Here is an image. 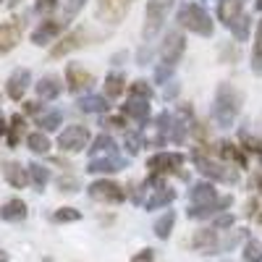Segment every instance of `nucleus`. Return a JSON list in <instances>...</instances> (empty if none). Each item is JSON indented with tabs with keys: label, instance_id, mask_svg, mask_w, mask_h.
I'll list each match as a JSON object with an SVG mask.
<instances>
[{
	"label": "nucleus",
	"instance_id": "40",
	"mask_svg": "<svg viewBox=\"0 0 262 262\" xmlns=\"http://www.w3.org/2000/svg\"><path fill=\"white\" fill-rule=\"evenodd\" d=\"M58 191H63V194L79 191V179H76V176H60V179H58Z\"/></svg>",
	"mask_w": 262,
	"mask_h": 262
},
{
	"label": "nucleus",
	"instance_id": "18",
	"mask_svg": "<svg viewBox=\"0 0 262 262\" xmlns=\"http://www.w3.org/2000/svg\"><path fill=\"white\" fill-rule=\"evenodd\" d=\"M191 247L200 254H215V249H221V242H217V231L215 228H200L191 236Z\"/></svg>",
	"mask_w": 262,
	"mask_h": 262
},
{
	"label": "nucleus",
	"instance_id": "7",
	"mask_svg": "<svg viewBox=\"0 0 262 262\" xmlns=\"http://www.w3.org/2000/svg\"><path fill=\"white\" fill-rule=\"evenodd\" d=\"M186 50V37L181 29H170L163 39V45H160V66H165V69H176L181 55Z\"/></svg>",
	"mask_w": 262,
	"mask_h": 262
},
{
	"label": "nucleus",
	"instance_id": "47",
	"mask_svg": "<svg viewBox=\"0 0 262 262\" xmlns=\"http://www.w3.org/2000/svg\"><path fill=\"white\" fill-rule=\"evenodd\" d=\"M6 137H8V121L0 116V139H6Z\"/></svg>",
	"mask_w": 262,
	"mask_h": 262
},
{
	"label": "nucleus",
	"instance_id": "53",
	"mask_svg": "<svg viewBox=\"0 0 262 262\" xmlns=\"http://www.w3.org/2000/svg\"><path fill=\"white\" fill-rule=\"evenodd\" d=\"M0 3H3V0H0Z\"/></svg>",
	"mask_w": 262,
	"mask_h": 262
},
{
	"label": "nucleus",
	"instance_id": "50",
	"mask_svg": "<svg viewBox=\"0 0 262 262\" xmlns=\"http://www.w3.org/2000/svg\"><path fill=\"white\" fill-rule=\"evenodd\" d=\"M0 262H8V254H6L3 249H0Z\"/></svg>",
	"mask_w": 262,
	"mask_h": 262
},
{
	"label": "nucleus",
	"instance_id": "43",
	"mask_svg": "<svg viewBox=\"0 0 262 262\" xmlns=\"http://www.w3.org/2000/svg\"><path fill=\"white\" fill-rule=\"evenodd\" d=\"M102 126H105V128H126L128 121H126L121 113H118V116H105V118H102Z\"/></svg>",
	"mask_w": 262,
	"mask_h": 262
},
{
	"label": "nucleus",
	"instance_id": "46",
	"mask_svg": "<svg viewBox=\"0 0 262 262\" xmlns=\"http://www.w3.org/2000/svg\"><path fill=\"white\" fill-rule=\"evenodd\" d=\"M233 221H236L233 215H221V217H215L212 228H215V231H226V228H231V226H233Z\"/></svg>",
	"mask_w": 262,
	"mask_h": 262
},
{
	"label": "nucleus",
	"instance_id": "5",
	"mask_svg": "<svg viewBox=\"0 0 262 262\" xmlns=\"http://www.w3.org/2000/svg\"><path fill=\"white\" fill-rule=\"evenodd\" d=\"M176 0H147V11H144V27H142V37L152 39L165 24V18L173 8Z\"/></svg>",
	"mask_w": 262,
	"mask_h": 262
},
{
	"label": "nucleus",
	"instance_id": "49",
	"mask_svg": "<svg viewBox=\"0 0 262 262\" xmlns=\"http://www.w3.org/2000/svg\"><path fill=\"white\" fill-rule=\"evenodd\" d=\"M254 207L259 210V202H257V200H249V202H247V210H244V212H247V215L252 217V215H254Z\"/></svg>",
	"mask_w": 262,
	"mask_h": 262
},
{
	"label": "nucleus",
	"instance_id": "31",
	"mask_svg": "<svg viewBox=\"0 0 262 262\" xmlns=\"http://www.w3.org/2000/svg\"><path fill=\"white\" fill-rule=\"evenodd\" d=\"M107 97H100V95H90V97H81L79 100V111L81 113H105L107 111Z\"/></svg>",
	"mask_w": 262,
	"mask_h": 262
},
{
	"label": "nucleus",
	"instance_id": "23",
	"mask_svg": "<svg viewBox=\"0 0 262 262\" xmlns=\"http://www.w3.org/2000/svg\"><path fill=\"white\" fill-rule=\"evenodd\" d=\"M217 155H221L226 163H238V168H247V155H244V147L236 144V142H228L223 139L221 144H217Z\"/></svg>",
	"mask_w": 262,
	"mask_h": 262
},
{
	"label": "nucleus",
	"instance_id": "2",
	"mask_svg": "<svg viewBox=\"0 0 262 262\" xmlns=\"http://www.w3.org/2000/svg\"><path fill=\"white\" fill-rule=\"evenodd\" d=\"M191 160H194L196 170H200L202 176H207V179L223 181V184H236L238 181V170L231 168L223 160H215V149L210 144H196L191 149Z\"/></svg>",
	"mask_w": 262,
	"mask_h": 262
},
{
	"label": "nucleus",
	"instance_id": "3",
	"mask_svg": "<svg viewBox=\"0 0 262 262\" xmlns=\"http://www.w3.org/2000/svg\"><path fill=\"white\" fill-rule=\"evenodd\" d=\"M179 24H181L186 32H194V34H200V37H212V32H215L212 16H210L200 3H186V6H181V11H179Z\"/></svg>",
	"mask_w": 262,
	"mask_h": 262
},
{
	"label": "nucleus",
	"instance_id": "20",
	"mask_svg": "<svg viewBox=\"0 0 262 262\" xmlns=\"http://www.w3.org/2000/svg\"><path fill=\"white\" fill-rule=\"evenodd\" d=\"M217 189H215V184H210V181H200V184H194L191 189H189V202H191V207H200V205H210V202H215L217 200Z\"/></svg>",
	"mask_w": 262,
	"mask_h": 262
},
{
	"label": "nucleus",
	"instance_id": "14",
	"mask_svg": "<svg viewBox=\"0 0 262 262\" xmlns=\"http://www.w3.org/2000/svg\"><path fill=\"white\" fill-rule=\"evenodd\" d=\"M66 29V21H58V18H45L39 21L37 29L32 32V45L42 48V45H50V42Z\"/></svg>",
	"mask_w": 262,
	"mask_h": 262
},
{
	"label": "nucleus",
	"instance_id": "25",
	"mask_svg": "<svg viewBox=\"0 0 262 262\" xmlns=\"http://www.w3.org/2000/svg\"><path fill=\"white\" fill-rule=\"evenodd\" d=\"M173 200H176V189L170 186H160V189H152V194L147 196L144 207L152 212V210H160V207H168Z\"/></svg>",
	"mask_w": 262,
	"mask_h": 262
},
{
	"label": "nucleus",
	"instance_id": "33",
	"mask_svg": "<svg viewBox=\"0 0 262 262\" xmlns=\"http://www.w3.org/2000/svg\"><path fill=\"white\" fill-rule=\"evenodd\" d=\"M252 71L262 76V18L257 21V32H254V48H252Z\"/></svg>",
	"mask_w": 262,
	"mask_h": 262
},
{
	"label": "nucleus",
	"instance_id": "11",
	"mask_svg": "<svg viewBox=\"0 0 262 262\" xmlns=\"http://www.w3.org/2000/svg\"><path fill=\"white\" fill-rule=\"evenodd\" d=\"M21 34H24V24L21 18H8L0 24V55H8L11 50L18 48Z\"/></svg>",
	"mask_w": 262,
	"mask_h": 262
},
{
	"label": "nucleus",
	"instance_id": "8",
	"mask_svg": "<svg viewBox=\"0 0 262 262\" xmlns=\"http://www.w3.org/2000/svg\"><path fill=\"white\" fill-rule=\"evenodd\" d=\"M86 191H90V196L95 202H102V205H121L126 200V189L113 179H97L90 184Z\"/></svg>",
	"mask_w": 262,
	"mask_h": 262
},
{
	"label": "nucleus",
	"instance_id": "4",
	"mask_svg": "<svg viewBox=\"0 0 262 262\" xmlns=\"http://www.w3.org/2000/svg\"><path fill=\"white\" fill-rule=\"evenodd\" d=\"M184 163L186 158L181 152H155V155L147 158V170L149 176H158V179H165V176H173V173H179L184 176Z\"/></svg>",
	"mask_w": 262,
	"mask_h": 262
},
{
	"label": "nucleus",
	"instance_id": "34",
	"mask_svg": "<svg viewBox=\"0 0 262 262\" xmlns=\"http://www.w3.org/2000/svg\"><path fill=\"white\" fill-rule=\"evenodd\" d=\"M27 170H29V181H32L37 189H45V186H48V181H50V170H48L45 165H39V163H29V165H27Z\"/></svg>",
	"mask_w": 262,
	"mask_h": 262
},
{
	"label": "nucleus",
	"instance_id": "48",
	"mask_svg": "<svg viewBox=\"0 0 262 262\" xmlns=\"http://www.w3.org/2000/svg\"><path fill=\"white\" fill-rule=\"evenodd\" d=\"M24 111H27L29 116H34V113H39V102H27V105H24Z\"/></svg>",
	"mask_w": 262,
	"mask_h": 262
},
{
	"label": "nucleus",
	"instance_id": "26",
	"mask_svg": "<svg viewBox=\"0 0 262 262\" xmlns=\"http://www.w3.org/2000/svg\"><path fill=\"white\" fill-rule=\"evenodd\" d=\"M123 90H126V76H123L121 71H113V74L105 76V97H107V100L121 97Z\"/></svg>",
	"mask_w": 262,
	"mask_h": 262
},
{
	"label": "nucleus",
	"instance_id": "32",
	"mask_svg": "<svg viewBox=\"0 0 262 262\" xmlns=\"http://www.w3.org/2000/svg\"><path fill=\"white\" fill-rule=\"evenodd\" d=\"M173 226H176V210H168L165 215H160L155 221V236L165 242V238L170 236V231H173Z\"/></svg>",
	"mask_w": 262,
	"mask_h": 262
},
{
	"label": "nucleus",
	"instance_id": "12",
	"mask_svg": "<svg viewBox=\"0 0 262 262\" xmlns=\"http://www.w3.org/2000/svg\"><path fill=\"white\" fill-rule=\"evenodd\" d=\"M131 0H97V18L105 24H121Z\"/></svg>",
	"mask_w": 262,
	"mask_h": 262
},
{
	"label": "nucleus",
	"instance_id": "27",
	"mask_svg": "<svg viewBox=\"0 0 262 262\" xmlns=\"http://www.w3.org/2000/svg\"><path fill=\"white\" fill-rule=\"evenodd\" d=\"M126 168L123 158H111V160H90L86 163V170L90 173H118Z\"/></svg>",
	"mask_w": 262,
	"mask_h": 262
},
{
	"label": "nucleus",
	"instance_id": "22",
	"mask_svg": "<svg viewBox=\"0 0 262 262\" xmlns=\"http://www.w3.org/2000/svg\"><path fill=\"white\" fill-rule=\"evenodd\" d=\"M3 176H6V181H8L13 189H24V186L29 184V170L21 165V163H16V160L3 163Z\"/></svg>",
	"mask_w": 262,
	"mask_h": 262
},
{
	"label": "nucleus",
	"instance_id": "44",
	"mask_svg": "<svg viewBox=\"0 0 262 262\" xmlns=\"http://www.w3.org/2000/svg\"><path fill=\"white\" fill-rule=\"evenodd\" d=\"M58 8V0H37L34 3V11L39 13V16H48V13H53Z\"/></svg>",
	"mask_w": 262,
	"mask_h": 262
},
{
	"label": "nucleus",
	"instance_id": "16",
	"mask_svg": "<svg viewBox=\"0 0 262 262\" xmlns=\"http://www.w3.org/2000/svg\"><path fill=\"white\" fill-rule=\"evenodd\" d=\"M27 215H29V207L21 196H11V200L0 205V221H6V223H21V221H27Z\"/></svg>",
	"mask_w": 262,
	"mask_h": 262
},
{
	"label": "nucleus",
	"instance_id": "28",
	"mask_svg": "<svg viewBox=\"0 0 262 262\" xmlns=\"http://www.w3.org/2000/svg\"><path fill=\"white\" fill-rule=\"evenodd\" d=\"M24 131H27V118L21 116V113H16V116H11L8 118V147H16L18 142H21V137H24Z\"/></svg>",
	"mask_w": 262,
	"mask_h": 262
},
{
	"label": "nucleus",
	"instance_id": "1",
	"mask_svg": "<svg viewBox=\"0 0 262 262\" xmlns=\"http://www.w3.org/2000/svg\"><path fill=\"white\" fill-rule=\"evenodd\" d=\"M242 105H244V95L242 90H236L231 81H221L215 90V102H212V118L217 126L231 128L233 121L242 113Z\"/></svg>",
	"mask_w": 262,
	"mask_h": 262
},
{
	"label": "nucleus",
	"instance_id": "9",
	"mask_svg": "<svg viewBox=\"0 0 262 262\" xmlns=\"http://www.w3.org/2000/svg\"><path fill=\"white\" fill-rule=\"evenodd\" d=\"M63 76H66V86H69V92H74V95L92 90V84H95V74L86 71L81 63H66V74Z\"/></svg>",
	"mask_w": 262,
	"mask_h": 262
},
{
	"label": "nucleus",
	"instance_id": "51",
	"mask_svg": "<svg viewBox=\"0 0 262 262\" xmlns=\"http://www.w3.org/2000/svg\"><path fill=\"white\" fill-rule=\"evenodd\" d=\"M254 8H257V11H262V0H254Z\"/></svg>",
	"mask_w": 262,
	"mask_h": 262
},
{
	"label": "nucleus",
	"instance_id": "52",
	"mask_svg": "<svg viewBox=\"0 0 262 262\" xmlns=\"http://www.w3.org/2000/svg\"><path fill=\"white\" fill-rule=\"evenodd\" d=\"M257 223L262 226V212H257Z\"/></svg>",
	"mask_w": 262,
	"mask_h": 262
},
{
	"label": "nucleus",
	"instance_id": "30",
	"mask_svg": "<svg viewBox=\"0 0 262 262\" xmlns=\"http://www.w3.org/2000/svg\"><path fill=\"white\" fill-rule=\"evenodd\" d=\"M152 97H155V90H152L149 81L137 79V81L128 84V100H144V102H149Z\"/></svg>",
	"mask_w": 262,
	"mask_h": 262
},
{
	"label": "nucleus",
	"instance_id": "6",
	"mask_svg": "<svg viewBox=\"0 0 262 262\" xmlns=\"http://www.w3.org/2000/svg\"><path fill=\"white\" fill-rule=\"evenodd\" d=\"M90 144H92V134H90V128L81 126V123L66 126L58 134V149L66 152V155H76V152L86 149Z\"/></svg>",
	"mask_w": 262,
	"mask_h": 262
},
{
	"label": "nucleus",
	"instance_id": "41",
	"mask_svg": "<svg viewBox=\"0 0 262 262\" xmlns=\"http://www.w3.org/2000/svg\"><path fill=\"white\" fill-rule=\"evenodd\" d=\"M84 6H86V0H66V24H69L71 18H76Z\"/></svg>",
	"mask_w": 262,
	"mask_h": 262
},
{
	"label": "nucleus",
	"instance_id": "15",
	"mask_svg": "<svg viewBox=\"0 0 262 262\" xmlns=\"http://www.w3.org/2000/svg\"><path fill=\"white\" fill-rule=\"evenodd\" d=\"M231 205H233V196L221 194V196H217L215 202H210V205H200V207H191V205H189L186 217H191V221H205V217H212V215H217V212L228 210Z\"/></svg>",
	"mask_w": 262,
	"mask_h": 262
},
{
	"label": "nucleus",
	"instance_id": "24",
	"mask_svg": "<svg viewBox=\"0 0 262 262\" xmlns=\"http://www.w3.org/2000/svg\"><path fill=\"white\" fill-rule=\"evenodd\" d=\"M121 116L128 121H137V123H147L149 121V105L144 100H128L123 107H121Z\"/></svg>",
	"mask_w": 262,
	"mask_h": 262
},
{
	"label": "nucleus",
	"instance_id": "17",
	"mask_svg": "<svg viewBox=\"0 0 262 262\" xmlns=\"http://www.w3.org/2000/svg\"><path fill=\"white\" fill-rule=\"evenodd\" d=\"M111 158H121L113 137H111V134L95 137V139H92V147H90V160H111Z\"/></svg>",
	"mask_w": 262,
	"mask_h": 262
},
{
	"label": "nucleus",
	"instance_id": "37",
	"mask_svg": "<svg viewBox=\"0 0 262 262\" xmlns=\"http://www.w3.org/2000/svg\"><path fill=\"white\" fill-rule=\"evenodd\" d=\"M242 257H244V262H262V242H257V238H247Z\"/></svg>",
	"mask_w": 262,
	"mask_h": 262
},
{
	"label": "nucleus",
	"instance_id": "29",
	"mask_svg": "<svg viewBox=\"0 0 262 262\" xmlns=\"http://www.w3.org/2000/svg\"><path fill=\"white\" fill-rule=\"evenodd\" d=\"M27 147L34 152V155H48L50 152V137L45 134V131H32V134H27Z\"/></svg>",
	"mask_w": 262,
	"mask_h": 262
},
{
	"label": "nucleus",
	"instance_id": "35",
	"mask_svg": "<svg viewBox=\"0 0 262 262\" xmlns=\"http://www.w3.org/2000/svg\"><path fill=\"white\" fill-rule=\"evenodd\" d=\"M63 123V116L58 113V111H50V113H39L37 116V126H39V131H55L58 126Z\"/></svg>",
	"mask_w": 262,
	"mask_h": 262
},
{
	"label": "nucleus",
	"instance_id": "10",
	"mask_svg": "<svg viewBox=\"0 0 262 262\" xmlns=\"http://www.w3.org/2000/svg\"><path fill=\"white\" fill-rule=\"evenodd\" d=\"M90 32H86L84 27H79V29H71L69 34H66L60 42H55V45L50 48V58H63V55H69V53H74V50H79V48H84L86 42H90Z\"/></svg>",
	"mask_w": 262,
	"mask_h": 262
},
{
	"label": "nucleus",
	"instance_id": "38",
	"mask_svg": "<svg viewBox=\"0 0 262 262\" xmlns=\"http://www.w3.org/2000/svg\"><path fill=\"white\" fill-rule=\"evenodd\" d=\"M123 144H126V152H128V155H137V152L144 147V137H142V131H126Z\"/></svg>",
	"mask_w": 262,
	"mask_h": 262
},
{
	"label": "nucleus",
	"instance_id": "19",
	"mask_svg": "<svg viewBox=\"0 0 262 262\" xmlns=\"http://www.w3.org/2000/svg\"><path fill=\"white\" fill-rule=\"evenodd\" d=\"M242 16H244V0H221L217 3V21L223 27L231 29Z\"/></svg>",
	"mask_w": 262,
	"mask_h": 262
},
{
	"label": "nucleus",
	"instance_id": "36",
	"mask_svg": "<svg viewBox=\"0 0 262 262\" xmlns=\"http://www.w3.org/2000/svg\"><path fill=\"white\" fill-rule=\"evenodd\" d=\"M53 223H76V221H81V212L76 210V207H58L55 212H53V217H50Z\"/></svg>",
	"mask_w": 262,
	"mask_h": 262
},
{
	"label": "nucleus",
	"instance_id": "45",
	"mask_svg": "<svg viewBox=\"0 0 262 262\" xmlns=\"http://www.w3.org/2000/svg\"><path fill=\"white\" fill-rule=\"evenodd\" d=\"M128 262H155V252H152L149 247H144V249H139L134 257H131Z\"/></svg>",
	"mask_w": 262,
	"mask_h": 262
},
{
	"label": "nucleus",
	"instance_id": "13",
	"mask_svg": "<svg viewBox=\"0 0 262 262\" xmlns=\"http://www.w3.org/2000/svg\"><path fill=\"white\" fill-rule=\"evenodd\" d=\"M29 86H32V71H29V69H16V71L6 79V95H8L13 102H18V100H24V95H27Z\"/></svg>",
	"mask_w": 262,
	"mask_h": 262
},
{
	"label": "nucleus",
	"instance_id": "39",
	"mask_svg": "<svg viewBox=\"0 0 262 262\" xmlns=\"http://www.w3.org/2000/svg\"><path fill=\"white\" fill-rule=\"evenodd\" d=\"M249 29H252V18L244 13L242 18L236 21V24L231 27V32H233V37H236V42H244L247 37H249Z\"/></svg>",
	"mask_w": 262,
	"mask_h": 262
},
{
	"label": "nucleus",
	"instance_id": "42",
	"mask_svg": "<svg viewBox=\"0 0 262 262\" xmlns=\"http://www.w3.org/2000/svg\"><path fill=\"white\" fill-rule=\"evenodd\" d=\"M242 147L249 149V152H254V155H262V139H254L249 134H242Z\"/></svg>",
	"mask_w": 262,
	"mask_h": 262
},
{
	"label": "nucleus",
	"instance_id": "21",
	"mask_svg": "<svg viewBox=\"0 0 262 262\" xmlns=\"http://www.w3.org/2000/svg\"><path fill=\"white\" fill-rule=\"evenodd\" d=\"M34 90H37V97L45 102V100H58L60 92H63V84H60V76L55 74H48V76H42L37 84H34Z\"/></svg>",
	"mask_w": 262,
	"mask_h": 262
}]
</instances>
